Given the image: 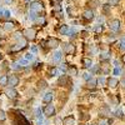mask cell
Instances as JSON below:
<instances>
[{"mask_svg":"<svg viewBox=\"0 0 125 125\" xmlns=\"http://www.w3.org/2000/svg\"><path fill=\"white\" fill-rule=\"evenodd\" d=\"M64 125H75V119L73 116H68L64 119Z\"/></svg>","mask_w":125,"mask_h":125,"instance_id":"obj_14","label":"cell"},{"mask_svg":"<svg viewBox=\"0 0 125 125\" xmlns=\"http://www.w3.org/2000/svg\"><path fill=\"white\" fill-rule=\"evenodd\" d=\"M109 56H110V54L106 53V51H104V53L100 54V59H101V60H106V59H109Z\"/></svg>","mask_w":125,"mask_h":125,"instance_id":"obj_27","label":"cell"},{"mask_svg":"<svg viewBox=\"0 0 125 125\" xmlns=\"http://www.w3.org/2000/svg\"><path fill=\"white\" fill-rule=\"evenodd\" d=\"M24 34H25V36H26V39L28 40H34L35 39V35H36V31H35V29H26L25 31H24Z\"/></svg>","mask_w":125,"mask_h":125,"instance_id":"obj_2","label":"cell"},{"mask_svg":"<svg viewBox=\"0 0 125 125\" xmlns=\"http://www.w3.org/2000/svg\"><path fill=\"white\" fill-rule=\"evenodd\" d=\"M38 85H39V88H40V89H45V88L48 86V85H46V81H45V80H40V81L38 83Z\"/></svg>","mask_w":125,"mask_h":125,"instance_id":"obj_26","label":"cell"},{"mask_svg":"<svg viewBox=\"0 0 125 125\" xmlns=\"http://www.w3.org/2000/svg\"><path fill=\"white\" fill-rule=\"evenodd\" d=\"M29 19H31V20H35L36 19V11H34V10H29Z\"/></svg>","mask_w":125,"mask_h":125,"instance_id":"obj_23","label":"cell"},{"mask_svg":"<svg viewBox=\"0 0 125 125\" xmlns=\"http://www.w3.org/2000/svg\"><path fill=\"white\" fill-rule=\"evenodd\" d=\"M121 60H123V62H124V64H125V54L123 55V58H121Z\"/></svg>","mask_w":125,"mask_h":125,"instance_id":"obj_46","label":"cell"},{"mask_svg":"<svg viewBox=\"0 0 125 125\" xmlns=\"http://www.w3.org/2000/svg\"><path fill=\"white\" fill-rule=\"evenodd\" d=\"M100 69H101V71L104 73V74H109L110 73V65L108 64L106 61H104L103 64L100 65Z\"/></svg>","mask_w":125,"mask_h":125,"instance_id":"obj_10","label":"cell"},{"mask_svg":"<svg viewBox=\"0 0 125 125\" xmlns=\"http://www.w3.org/2000/svg\"><path fill=\"white\" fill-rule=\"evenodd\" d=\"M13 28H14V24H13V23L6 21V23L4 24V29H5V30H8V31H9V30H11Z\"/></svg>","mask_w":125,"mask_h":125,"instance_id":"obj_24","label":"cell"},{"mask_svg":"<svg viewBox=\"0 0 125 125\" xmlns=\"http://www.w3.org/2000/svg\"><path fill=\"white\" fill-rule=\"evenodd\" d=\"M35 115H36V118H38V120L41 123L43 121V116H41V110L40 109H36V111H35Z\"/></svg>","mask_w":125,"mask_h":125,"instance_id":"obj_25","label":"cell"},{"mask_svg":"<svg viewBox=\"0 0 125 125\" xmlns=\"http://www.w3.org/2000/svg\"><path fill=\"white\" fill-rule=\"evenodd\" d=\"M5 119H6V114H5V111L0 110V121H4Z\"/></svg>","mask_w":125,"mask_h":125,"instance_id":"obj_31","label":"cell"},{"mask_svg":"<svg viewBox=\"0 0 125 125\" xmlns=\"http://www.w3.org/2000/svg\"><path fill=\"white\" fill-rule=\"evenodd\" d=\"M39 20V23H41V24H45V20H44V18H40V19H38Z\"/></svg>","mask_w":125,"mask_h":125,"instance_id":"obj_44","label":"cell"},{"mask_svg":"<svg viewBox=\"0 0 125 125\" xmlns=\"http://www.w3.org/2000/svg\"><path fill=\"white\" fill-rule=\"evenodd\" d=\"M83 16H84V19H86V20H93L94 19V11H93V10H90V9H88V10H85V11H84Z\"/></svg>","mask_w":125,"mask_h":125,"instance_id":"obj_9","label":"cell"},{"mask_svg":"<svg viewBox=\"0 0 125 125\" xmlns=\"http://www.w3.org/2000/svg\"><path fill=\"white\" fill-rule=\"evenodd\" d=\"M0 58H1V55H0Z\"/></svg>","mask_w":125,"mask_h":125,"instance_id":"obj_49","label":"cell"},{"mask_svg":"<svg viewBox=\"0 0 125 125\" xmlns=\"http://www.w3.org/2000/svg\"><path fill=\"white\" fill-rule=\"evenodd\" d=\"M14 38H15V39H21V33H15Z\"/></svg>","mask_w":125,"mask_h":125,"instance_id":"obj_40","label":"cell"},{"mask_svg":"<svg viewBox=\"0 0 125 125\" xmlns=\"http://www.w3.org/2000/svg\"><path fill=\"white\" fill-rule=\"evenodd\" d=\"M119 73H121V69H119V68L116 66V68H115V70H114V74H115V75H118Z\"/></svg>","mask_w":125,"mask_h":125,"instance_id":"obj_39","label":"cell"},{"mask_svg":"<svg viewBox=\"0 0 125 125\" xmlns=\"http://www.w3.org/2000/svg\"><path fill=\"white\" fill-rule=\"evenodd\" d=\"M83 64H84L85 68H91V66H93V65H91V60H90V59H86V58L83 59Z\"/></svg>","mask_w":125,"mask_h":125,"instance_id":"obj_20","label":"cell"},{"mask_svg":"<svg viewBox=\"0 0 125 125\" xmlns=\"http://www.w3.org/2000/svg\"><path fill=\"white\" fill-rule=\"evenodd\" d=\"M36 50H38V49H36V46H33V48H31V51H33L34 54L36 53Z\"/></svg>","mask_w":125,"mask_h":125,"instance_id":"obj_45","label":"cell"},{"mask_svg":"<svg viewBox=\"0 0 125 125\" xmlns=\"http://www.w3.org/2000/svg\"><path fill=\"white\" fill-rule=\"evenodd\" d=\"M26 48V39H20V41H19V44H16L15 46H13L11 49V51H19V50H23V49H25Z\"/></svg>","mask_w":125,"mask_h":125,"instance_id":"obj_1","label":"cell"},{"mask_svg":"<svg viewBox=\"0 0 125 125\" xmlns=\"http://www.w3.org/2000/svg\"><path fill=\"white\" fill-rule=\"evenodd\" d=\"M43 100H44L45 103H50L51 100H53V93H48V94H45L44 98H43Z\"/></svg>","mask_w":125,"mask_h":125,"instance_id":"obj_17","label":"cell"},{"mask_svg":"<svg viewBox=\"0 0 125 125\" xmlns=\"http://www.w3.org/2000/svg\"><path fill=\"white\" fill-rule=\"evenodd\" d=\"M26 125H29V124H26Z\"/></svg>","mask_w":125,"mask_h":125,"instance_id":"obj_50","label":"cell"},{"mask_svg":"<svg viewBox=\"0 0 125 125\" xmlns=\"http://www.w3.org/2000/svg\"><path fill=\"white\" fill-rule=\"evenodd\" d=\"M110 29L113 31H119L120 30V21L118 19H114L113 21L110 23Z\"/></svg>","mask_w":125,"mask_h":125,"instance_id":"obj_6","label":"cell"},{"mask_svg":"<svg viewBox=\"0 0 125 125\" xmlns=\"http://www.w3.org/2000/svg\"><path fill=\"white\" fill-rule=\"evenodd\" d=\"M98 84H100V85H104V84H105V79H104V78H100V79L98 80Z\"/></svg>","mask_w":125,"mask_h":125,"instance_id":"obj_38","label":"cell"},{"mask_svg":"<svg viewBox=\"0 0 125 125\" xmlns=\"http://www.w3.org/2000/svg\"><path fill=\"white\" fill-rule=\"evenodd\" d=\"M101 31H103V26H101V25H98V26L95 28V33H96V34H100Z\"/></svg>","mask_w":125,"mask_h":125,"instance_id":"obj_33","label":"cell"},{"mask_svg":"<svg viewBox=\"0 0 125 125\" xmlns=\"http://www.w3.org/2000/svg\"><path fill=\"white\" fill-rule=\"evenodd\" d=\"M69 74H70V75H74V76L78 75V69H76L75 66H70V68H69Z\"/></svg>","mask_w":125,"mask_h":125,"instance_id":"obj_21","label":"cell"},{"mask_svg":"<svg viewBox=\"0 0 125 125\" xmlns=\"http://www.w3.org/2000/svg\"><path fill=\"white\" fill-rule=\"evenodd\" d=\"M25 59H26V60H33V59H34V55L30 54V53H28V54L25 55Z\"/></svg>","mask_w":125,"mask_h":125,"instance_id":"obj_35","label":"cell"},{"mask_svg":"<svg viewBox=\"0 0 125 125\" xmlns=\"http://www.w3.org/2000/svg\"><path fill=\"white\" fill-rule=\"evenodd\" d=\"M120 0H109V4L110 5H118Z\"/></svg>","mask_w":125,"mask_h":125,"instance_id":"obj_36","label":"cell"},{"mask_svg":"<svg viewBox=\"0 0 125 125\" xmlns=\"http://www.w3.org/2000/svg\"><path fill=\"white\" fill-rule=\"evenodd\" d=\"M118 44H119L118 46H119L121 50H125V36H123V38L119 40V43H118Z\"/></svg>","mask_w":125,"mask_h":125,"instance_id":"obj_19","label":"cell"},{"mask_svg":"<svg viewBox=\"0 0 125 125\" xmlns=\"http://www.w3.org/2000/svg\"><path fill=\"white\" fill-rule=\"evenodd\" d=\"M30 9L36 11V13H40L41 10H43V5H41V3H39V1H35V3H33L30 5Z\"/></svg>","mask_w":125,"mask_h":125,"instance_id":"obj_7","label":"cell"},{"mask_svg":"<svg viewBox=\"0 0 125 125\" xmlns=\"http://www.w3.org/2000/svg\"><path fill=\"white\" fill-rule=\"evenodd\" d=\"M109 6H110V4L109 5H104V11H105V13L109 11Z\"/></svg>","mask_w":125,"mask_h":125,"instance_id":"obj_42","label":"cell"},{"mask_svg":"<svg viewBox=\"0 0 125 125\" xmlns=\"http://www.w3.org/2000/svg\"><path fill=\"white\" fill-rule=\"evenodd\" d=\"M68 34H69V36L74 38V36H75V34H76V29H74V28H73V29H70Z\"/></svg>","mask_w":125,"mask_h":125,"instance_id":"obj_30","label":"cell"},{"mask_svg":"<svg viewBox=\"0 0 125 125\" xmlns=\"http://www.w3.org/2000/svg\"><path fill=\"white\" fill-rule=\"evenodd\" d=\"M68 81H69L68 75H62V76H60V79H59V85L65 86V85H68Z\"/></svg>","mask_w":125,"mask_h":125,"instance_id":"obj_13","label":"cell"},{"mask_svg":"<svg viewBox=\"0 0 125 125\" xmlns=\"http://www.w3.org/2000/svg\"><path fill=\"white\" fill-rule=\"evenodd\" d=\"M115 115H116V116H123V111H121V109H116Z\"/></svg>","mask_w":125,"mask_h":125,"instance_id":"obj_37","label":"cell"},{"mask_svg":"<svg viewBox=\"0 0 125 125\" xmlns=\"http://www.w3.org/2000/svg\"><path fill=\"white\" fill-rule=\"evenodd\" d=\"M8 84L11 86V88L16 86V85L19 84V79H18V76H15V75L9 76V78H8Z\"/></svg>","mask_w":125,"mask_h":125,"instance_id":"obj_3","label":"cell"},{"mask_svg":"<svg viewBox=\"0 0 125 125\" xmlns=\"http://www.w3.org/2000/svg\"><path fill=\"white\" fill-rule=\"evenodd\" d=\"M26 1H29V0H26Z\"/></svg>","mask_w":125,"mask_h":125,"instance_id":"obj_48","label":"cell"},{"mask_svg":"<svg viewBox=\"0 0 125 125\" xmlns=\"http://www.w3.org/2000/svg\"><path fill=\"white\" fill-rule=\"evenodd\" d=\"M61 58H62V53H61L60 50H56L55 53H54V61L55 62H59L61 60Z\"/></svg>","mask_w":125,"mask_h":125,"instance_id":"obj_16","label":"cell"},{"mask_svg":"<svg viewBox=\"0 0 125 125\" xmlns=\"http://www.w3.org/2000/svg\"><path fill=\"white\" fill-rule=\"evenodd\" d=\"M83 78H84L85 80H89L91 78V74H89V73H84V74H83Z\"/></svg>","mask_w":125,"mask_h":125,"instance_id":"obj_34","label":"cell"},{"mask_svg":"<svg viewBox=\"0 0 125 125\" xmlns=\"http://www.w3.org/2000/svg\"><path fill=\"white\" fill-rule=\"evenodd\" d=\"M48 46L49 48H56L58 45H59V40L58 39H55V38H50L49 40H48Z\"/></svg>","mask_w":125,"mask_h":125,"instance_id":"obj_8","label":"cell"},{"mask_svg":"<svg viewBox=\"0 0 125 125\" xmlns=\"http://www.w3.org/2000/svg\"><path fill=\"white\" fill-rule=\"evenodd\" d=\"M5 94L8 95V98H10V99H15L18 96V91L14 90V89H8Z\"/></svg>","mask_w":125,"mask_h":125,"instance_id":"obj_11","label":"cell"},{"mask_svg":"<svg viewBox=\"0 0 125 125\" xmlns=\"http://www.w3.org/2000/svg\"><path fill=\"white\" fill-rule=\"evenodd\" d=\"M0 16L10 18V11H8V10H3V9H0Z\"/></svg>","mask_w":125,"mask_h":125,"instance_id":"obj_22","label":"cell"},{"mask_svg":"<svg viewBox=\"0 0 125 125\" xmlns=\"http://www.w3.org/2000/svg\"><path fill=\"white\" fill-rule=\"evenodd\" d=\"M64 50H65V53L69 54V55L75 54V46L73 44H64Z\"/></svg>","mask_w":125,"mask_h":125,"instance_id":"obj_5","label":"cell"},{"mask_svg":"<svg viewBox=\"0 0 125 125\" xmlns=\"http://www.w3.org/2000/svg\"><path fill=\"white\" fill-rule=\"evenodd\" d=\"M120 85H121L123 88H125V78H124V79H123V80L120 81Z\"/></svg>","mask_w":125,"mask_h":125,"instance_id":"obj_43","label":"cell"},{"mask_svg":"<svg viewBox=\"0 0 125 125\" xmlns=\"http://www.w3.org/2000/svg\"><path fill=\"white\" fill-rule=\"evenodd\" d=\"M44 113H45V115H48V116L55 115V108H54V105H46L45 109H44Z\"/></svg>","mask_w":125,"mask_h":125,"instance_id":"obj_4","label":"cell"},{"mask_svg":"<svg viewBox=\"0 0 125 125\" xmlns=\"http://www.w3.org/2000/svg\"><path fill=\"white\" fill-rule=\"evenodd\" d=\"M66 65H68V64H61V70H62V71H65V70L68 69Z\"/></svg>","mask_w":125,"mask_h":125,"instance_id":"obj_41","label":"cell"},{"mask_svg":"<svg viewBox=\"0 0 125 125\" xmlns=\"http://www.w3.org/2000/svg\"><path fill=\"white\" fill-rule=\"evenodd\" d=\"M96 84H98V80L93 79V78H90L88 80V88H90V89H94V88L96 86Z\"/></svg>","mask_w":125,"mask_h":125,"instance_id":"obj_15","label":"cell"},{"mask_svg":"<svg viewBox=\"0 0 125 125\" xmlns=\"http://www.w3.org/2000/svg\"><path fill=\"white\" fill-rule=\"evenodd\" d=\"M8 84V76H1L0 78V85H6Z\"/></svg>","mask_w":125,"mask_h":125,"instance_id":"obj_28","label":"cell"},{"mask_svg":"<svg viewBox=\"0 0 125 125\" xmlns=\"http://www.w3.org/2000/svg\"><path fill=\"white\" fill-rule=\"evenodd\" d=\"M58 74V69L56 68H51L50 70H49V75L50 76H54V75H56Z\"/></svg>","mask_w":125,"mask_h":125,"instance_id":"obj_29","label":"cell"},{"mask_svg":"<svg viewBox=\"0 0 125 125\" xmlns=\"http://www.w3.org/2000/svg\"><path fill=\"white\" fill-rule=\"evenodd\" d=\"M59 31H60V34H62V35L68 34V33H69V28H68V25H61Z\"/></svg>","mask_w":125,"mask_h":125,"instance_id":"obj_18","label":"cell"},{"mask_svg":"<svg viewBox=\"0 0 125 125\" xmlns=\"http://www.w3.org/2000/svg\"><path fill=\"white\" fill-rule=\"evenodd\" d=\"M111 123H113L111 120H105V119H104V120L100 121V125H109V124H111Z\"/></svg>","mask_w":125,"mask_h":125,"instance_id":"obj_32","label":"cell"},{"mask_svg":"<svg viewBox=\"0 0 125 125\" xmlns=\"http://www.w3.org/2000/svg\"><path fill=\"white\" fill-rule=\"evenodd\" d=\"M5 1H6V3H11V0H5Z\"/></svg>","mask_w":125,"mask_h":125,"instance_id":"obj_47","label":"cell"},{"mask_svg":"<svg viewBox=\"0 0 125 125\" xmlns=\"http://www.w3.org/2000/svg\"><path fill=\"white\" fill-rule=\"evenodd\" d=\"M108 84H109L110 88H116V86L119 85V80L115 79V78H110V79L108 80Z\"/></svg>","mask_w":125,"mask_h":125,"instance_id":"obj_12","label":"cell"}]
</instances>
